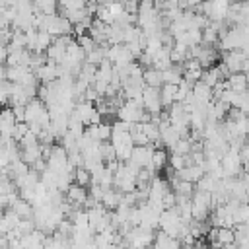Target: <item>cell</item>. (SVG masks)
Segmentation results:
<instances>
[{
    "label": "cell",
    "mask_w": 249,
    "mask_h": 249,
    "mask_svg": "<svg viewBox=\"0 0 249 249\" xmlns=\"http://www.w3.org/2000/svg\"><path fill=\"white\" fill-rule=\"evenodd\" d=\"M226 80H228L230 89H233V91H237V93L247 91V74H245V72H231Z\"/></svg>",
    "instance_id": "cell-11"
},
{
    "label": "cell",
    "mask_w": 249,
    "mask_h": 249,
    "mask_svg": "<svg viewBox=\"0 0 249 249\" xmlns=\"http://www.w3.org/2000/svg\"><path fill=\"white\" fill-rule=\"evenodd\" d=\"M19 158H21L27 165H31L35 160L41 158V142L37 140V142H33V144L21 146V150H19Z\"/></svg>",
    "instance_id": "cell-10"
},
{
    "label": "cell",
    "mask_w": 249,
    "mask_h": 249,
    "mask_svg": "<svg viewBox=\"0 0 249 249\" xmlns=\"http://www.w3.org/2000/svg\"><path fill=\"white\" fill-rule=\"evenodd\" d=\"M121 198H123V193L119 189H107L103 193V198H101V204L107 208V210H115L119 204H121Z\"/></svg>",
    "instance_id": "cell-13"
},
{
    "label": "cell",
    "mask_w": 249,
    "mask_h": 249,
    "mask_svg": "<svg viewBox=\"0 0 249 249\" xmlns=\"http://www.w3.org/2000/svg\"><path fill=\"white\" fill-rule=\"evenodd\" d=\"M171 152H177V154H189L191 152V140H189V136H181L179 140H177V144L173 146V150Z\"/></svg>",
    "instance_id": "cell-25"
},
{
    "label": "cell",
    "mask_w": 249,
    "mask_h": 249,
    "mask_svg": "<svg viewBox=\"0 0 249 249\" xmlns=\"http://www.w3.org/2000/svg\"><path fill=\"white\" fill-rule=\"evenodd\" d=\"M97 97H99V93L93 89V86H88V89L84 91V99H86V101L95 103V101H97Z\"/></svg>",
    "instance_id": "cell-27"
},
{
    "label": "cell",
    "mask_w": 249,
    "mask_h": 249,
    "mask_svg": "<svg viewBox=\"0 0 249 249\" xmlns=\"http://www.w3.org/2000/svg\"><path fill=\"white\" fill-rule=\"evenodd\" d=\"M18 230H19V233L21 235H25V233H31L33 230H35V222H33V216L31 218H19V222H18V226H16Z\"/></svg>",
    "instance_id": "cell-23"
},
{
    "label": "cell",
    "mask_w": 249,
    "mask_h": 249,
    "mask_svg": "<svg viewBox=\"0 0 249 249\" xmlns=\"http://www.w3.org/2000/svg\"><path fill=\"white\" fill-rule=\"evenodd\" d=\"M175 91H177V84H161L160 86V99L163 107H169L175 101Z\"/></svg>",
    "instance_id": "cell-16"
},
{
    "label": "cell",
    "mask_w": 249,
    "mask_h": 249,
    "mask_svg": "<svg viewBox=\"0 0 249 249\" xmlns=\"http://www.w3.org/2000/svg\"><path fill=\"white\" fill-rule=\"evenodd\" d=\"M167 160H169V156H167L165 148H156L154 150V154H152V165L156 167V171L167 167Z\"/></svg>",
    "instance_id": "cell-19"
},
{
    "label": "cell",
    "mask_w": 249,
    "mask_h": 249,
    "mask_svg": "<svg viewBox=\"0 0 249 249\" xmlns=\"http://www.w3.org/2000/svg\"><path fill=\"white\" fill-rule=\"evenodd\" d=\"M142 103L144 109L150 113H160L163 109L161 99H160V88H152V86H144L142 88Z\"/></svg>",
    "instance_id": "cell-2"
},
{
    "label": "cell",
    "mask_w": 249,
    "mask_h": 249,
    "mask_svg": "<svg viewBox=\"0 0 249 249\" xmlns=\"http://www.w3.org/2000/svg\"><path fill=\"white\" fill-rule=\"evenodd\" d=\"M16 115L12 107H2L0 109V134L2 136H12V130L16 126Z\"/></svg>",
    "instance_id": "cell-8"
},
{
    "label": "cell",
    "mask_w": 249,
    "mask_h": 249,
    "mask_svg": "<svg viewBox=\"0 0 249 249\" xmlns=\"http://www.w3.org/2000/svg\"><path fill=\"white\" fill-rule=\"evenodd\" d=\"M53 35L45 29H37V37H35V47H33V53H45L47 47L53 43Z\"/></svg>",
    "instance_id": "cell-15"
},
{
    "label": "cell",
    "mask_w": 249,
    "mask_h": 249,
    "mask_svg": "<svg viewBox=\"0 0 249 249\" xmlns=\"http://www.w3.org/2000/svg\"><path fill=\"white\" fill-rule=\"evenodd\" d=\"M74 183H78V185H82V187H89V185H91V173H89L84 165L76 167V169H74Z\"/></svg>",
    "instance_id": "cell-20"
},
{
    "label": "cell",
    "mask_w": 249,
    "mask_h": 249,
    "mask_svg": "<svg viewBox=\"0 0 249 249\" xmlns=\"http://www.w3.org/2000/svg\"><path fill=\"white\" fill-rule=\"evenodd\" d=\"M154 144H146V146H134L132 154H130V161L136 163L138 167H148L152 165V154H154Z\"/></svg>",
    "instance_id": "cell-5"
},
{
    "label": "cell",
    "mask_w": 249,
    "mask_h": 249,
    "mask_svg": "<svg viewBox=\"0 0 249 249\" xmlns=\"http://www.w3.org/2000/svg\"><path fill=\"white\" fill-rule=\"evenodd\" d=\"M183 78V64H171L169 68L161 70V82L163 84H179Z\"/></svg>",
    "instance_id": "cell-12"
},
{
    "label": "cell",
    "mask_w": 249,
    "mask_h": 249,
    "mask_svg": "<svg viewBox=\"0 0 249 249\" xmlns=\"http://www.w3.org/2000/svg\"><path fill=\"white\" fill-rule=\"evenodd\" d=\"M142 130L146 132V136L150 138V142L154 140H160V124L156 121H148V123H142Z\"/></svg>",
    "instance_id": "cell-21"
},
{
    "label": "cell",
    "mask_w": 249,
    "mask_h": 249,
    "mask_svg": "<svg viewBox=\"0 0 249 249\" xmlns=\"http://www.w3.org/2000/svg\"><path fill=\"white\" fill-rule=\"evenodd\" d=\"M191 89H193V95H195L196 103H208V101L212 99V88L206 86L202 80H196V82L191 86Z\"/></svg>",
    "instance_id": "cell-9"
},
{
    "label": "cell",
    "mask_w": 249,
    "mask_h": 249,
    "mask_svg": "<svg viewBox=\"0 0 249 249\" xmlns=\"http://www.w3.org/2000/svg\"><path fill=\"white\" fill-rule=\"evenodd\" d=\"M161 206H163V210L175 206V191H173V189H167V191L163 193V196H161Z\"/></svg>",
    "instance_id": "cell-26"
},
{
    "label": "cell",
    "mask_w": 249,
    "mask_h": 249,
    "mask_svg": "<svg viewBox=\"0 0 249 249\" xmlns=\"http://www.w3.org/2000/svg\"><path fill=\"white\" fill-rule=\"evenodd\" d=\"M247 136H249V134H247Z\"/></svg>",
    "instance_id": "cell-32"
},
{
    "label": "cell",
    "mask_w": 249,
    "mask_h": 249,
    "mask_svg": "<svg viewBox=\"0 0 249 249\" xmlns=\"http://www.w3.org/2000/svg\"><path fill=\"white\" fill-rule=\"evenodd\" d=\"M142 80H144V86H152V88H160L163 82H161V70L150 66V68H144L142 72Z\"/></svg>",
    "instance_id": "cell-14"
},
{
    "label": "cell",
    "mask_w": 249,
    "mask_h": 249,
    "mask_svg": "<svg viewBox=\"0 0 249 249\" xmlns=\"http://www.w3.org/2000/svg\"><path fill=\"white\" fill-rule=\"evenodd\" d=\"M230 4H241V2H245V0H228Z\"/></svg>",
    "instance_id": "cell-31"
},
{
    "label": "cell",
    "mask_w": 249,
    "mask_h": 249,
    "mask_svg": "<svg viewBox=\"0 0 249 249\" xmlns=\"http://www.w3.org/2000/svg\"><path fill=\"white\" fill-rule=\"evenodd\" d=\"M10 208H12L19 218H31V216H33V204H31L29 200L21 198V196H19Z\"/></svg>",
    "instance_id": "cell-17"
},
{
    "label": "cell",
    "mask_w": 249,
    "mask_h": 249,
    "mask_svg": "<svg viewBox=\"0 0 249 249\" xmlns=\"http://www.w3.org/2000/svg\"><path fill=\"white\" fill-rule=\"evenodd\" d=\"M39 29H45L53 37H58V35H70L72 29H74V25L68 21V18L58 16L56 12H53V14H45L43 16V23H41Z\"/></svg>",
    "instance_id": "cell-1"
},
{
    "label": "cell",
    "mask_w": 249,
    "mask_h": 249,
    "mask_svg": "<svg viewBox=\"0 0 249 249\" xmlns=\"http://www.w3.org/2000/svg\"><path fill=\"white\" fill-rule=\"evenodd\" d=\"M47 111V105L45 101H41L39 97H31L27 103H25V121L31 123V121H39L41 115Z\"/></svg>",
    "instance_id": "cell-7"
},
{
    "label": "cell",
    "mask_w": 249,
    "mask_h": 249,
    "mask_svg": "<svg viewBox=\"0 0 249 249\" xmlns=\"http://www.w3.org/2000/svg\"><path fill=\"white\" fill-rule=\"evenodd\" d=\"M16 4V0H0V6L2 8H10V6H14Z\"/></svg>",
    "instance_id": "cell-30"
},
{
    "label": "cell",
    "mask_w": 249,
    "mask_h": 249,
    "mask_svg": "<svg viewBox=\"0 0 249 249\" xmlns=\"http://www.w3.org/2000/svg\"><path fill=\"white\" fill-rule=\"evenodd\" d=\"M6 56H8V47L0 43V64L6 62Z\"/></svg>",
    "instance_id": "cell-29"
},
{
    "label": "cell",
    "mask_w": 249,
    "mask_h": 249,
    "mask_svg": "<svg viewBox=\"0 0 249 249\" xmlns=\"http://www.w3.org/2000/svg\"><path fill=\"white\" fill-rule=\"evenodd\" d=\"M97 140L99 142H105V140H111V124L101 121L97 124Z\"/></svg>",
    "instance_id": "cell-24"
},
{
    "label": "cell",
    "mask_w": 249,
    "mask_h": 249,
    "mask_svg": "<svg viewBox=\"0 0 249 249\" xmlns=\"http://www.w3.org/2000/svg\"><path fill=\"white\" fill-rule=\"evenodd\" d=\"M66 54H68L70 58L78 60V62H84V58H86V53H84V49L80 47V43H78L76 39H70V41H68V45H66Z\"/></svg>",
    "instance_id": "cell-18"
},
{
    "label": "cell",
    "mask_w": 249,
    "mask_h": 249,
    "mask_svg": "<svg viewBox=\"0 0 249 249\" xmlns=\"http://www.w3.org/2000/svg\"><path fill=\"white\" fill-rule=\"evenodd\" d=\"M95 111H97V109H95V103L82 99V101H76V103H74V109L70 111V117L78 119V121L84 123V124H89Z\"/></svg>",
    "instance_id": "cell-3"
},
{
    "label": "cell",
    "mask_w": 249,
    "mask_h": 249,
    "mask_svg": "<svg viewBox=\"0 0 249 249\" xmlns=\"http://www.w3.org/2000/svg\"><path fill=\"white\" fill-rule=\"evenodd\" d=\"M33 4L43 14H53V12H56V6H58L56 0H33Z\"/></svg>",
    "instance_id": "cell-22"
},
{
    "label": "cell",
    "mask_w": 249,
    "mask_h": 249,
    "mask_svg": "<svg viewBox=\"0 0 249 249\" xmlns=\"http://www.w3.org/2000/svg\"><path fill=\"white\" fill-rule=\"evenodd\" d=\"M33 72H35V76H37V80H39L41 84H49V82H54V80L60 78V68H58V64H56L54 60H49V58H47V62H45L43 66L35 68Z\"/></svg>",
    "instance_id": "cell-4"
},
{
    "label": "cell",
    "mask_w": 249,
    "mask_h": 249,
    "mask_svg": "<svg viewBox=\"0 0 249 249\" xmlns=\"http://www.w3.org/2000/svg\"><path fill=\"white\" fill-rule=\"evenodd\" d=\"M12 109H14V115H16L18 123L25 121V105H12Z\"/></svg>",
    "instance_id": "cell-28"
},
{
    "label": "cell",
    "mask_w": 249,
    "mask_h": 249,
    "mask_svg": "<svg viewBox=\"0 0 249 249\" xmlns=\"http://www.w3.org/2000/svg\"><path fill=\"white\" fill-rule=\"evenodd\" d=\"M64 196H66L68 202L74 204V208H84V202H86V198H88V189L72 181V183L68 185V189L64 191Z\"/></svg>",
    "instance_id": "cell-6"
}]
</instances>
